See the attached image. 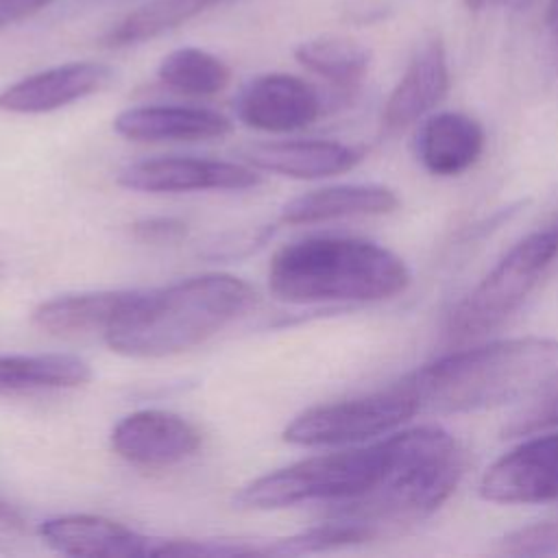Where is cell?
<instances>
[{
	"instance_id": "cb8c5ba5",
	"label": "cell",
	"mask_w": 558,
	"mask_h": 558,
	"mask_svg": "<svg viewBox=\"0 0 558 558\" xmlns=\"http://www.w3.org/2000/svg\"><path fill=\"white\" fill-rule=\"evenodd\" d=\"M375 536V527L360 521H347V519H333L329 523H320L314 527H307L303 532H296L292 536L279 538L264 549V556H301V554H316V551H329L338 547L360 545Z\"/></svg>"
},
{
	"instance_id": "f546056e",
	"label": "cell",
	"mask_w": 558,
	"mask_h": 558,
	"mask_svg": "<svg viewBox=\"0 0 558 558\" xmlns=\"http://www.w3.org/2000/svg\"><path fill=\"white\" fill-rule=\"evenodd\" d=\"M545 22H547V33H549L551 48H554V52L558 57V0H547Z\"/></svg>"
},
{
	"instance_id": "ffe728a7",
	"label": "cell",
	"mask_w": 558,
	"mask_h": 558,
	"mask_svg": "<svg viewBox=\"0 0 558 558\" xmlns=\"http://www.w3.org/2000/svg\"><path fill=\"white\" fill-rule=\"evenodd\" d=\"M92 379V366L72 353L0 355V395L76 388Z\"/></svg>"
},
{
	"instance_id": "44dd1931",
	"label": "cell",
	"mask_w": 558,
	"mask_h": 558,
	"mask_svg": "<svg viewBox=\"0 0 558 558\" xmlns=\"http://www.w3.org/2000/svg\"><path fill=\"white\" fill-rule=\"evenodd\" d=\"M220 2L222 0H148L118 20L102 35V44L109 48H126L150 41L187 24Z\"/></svg>"
},
{
	"instance_id": "7a4b0ae2",
	"label": "cell",
	"mask_w": 558,
	"mask_h": 558,
	"mask_svg": "<svg viewBox=\"0 0 558 558\" xmlns=\"http://www.w3.org/2000/svg\"><path fill=\"white\" fill-rule=\"evenodd\" d=\"M421 408L473 412L558 386L556 338H508L442 355L405 375Z\"/></svg>"
},
{
	"instance_id": "2e32d148",
	"label": "cell",
	"mask_w": 558,
	"mask_h": 558,
	"mask_svg": "<svg viewBox=\"0 0 558 558\" xmlns=\"http://www.w3.org/2000/svg\"><path fill=\"white\" fill-rule=\"evenodd\" d=\"M246 161L257 170L290 179H323L355 168L362 150L331 140H288L251 146Z\"/></svg>"
},
{
	"instance_id": "d4e9b609",
	"label": "cell",
	"mask_w": 558,
	"mask_h": 558,
	"mask_svg": "<svg viewBox=\"0 0 558 558\" xmlns=\"http://www.w3.org/2000/svg\"><path fill=\"white\" fill-rule=\"evenodd\" d=\"M501 556H558V521H543L519 527L497 541Z\"/></svg>"
},
{
	"instance_id": "7402d4cb",
	"label": "cell",
	"mask_w": 558,
	"mask_h": 558,
	"mask_svg": "<svg viewBox=\"0 0 558 558\" xmlns=\"http://www.w3.org/2000/svg\"><path fill=\"white\" fill-rule=\"evenodd\" d=\"M294 59L325 81L349 89L366 76L371 50L351 37L320 35L301 41L294 48Z\"/></svg>"
},
{
	"instance_id": "5b68a950",
	"label": "cell",
	"mask_w": 558,
	"mask_h": 558,
	"mask_svg": "<svg viewBox=\"0 0 558 558\" xmlns=\"http://www.w3.org/2000/svg\"><path fill=\"white\" fill-rule=\"evenodd\" d=\"M464 471V451L449 432L401 466L384 486L366 497L338 504L333 519L377 525L381 521H416L440 508Z\"/></svg>"
},
{
	"instance_id": "603a6c76",
	"label": "cell",
	"mask_w": 558,
	"mask_h": 558,
	"mask_svg": "<svg viewBox=\"0 0 558 558\" xmlns=\"http://www.w3.org/2000/svg\"><path fill=\"white\" fill-rule=\"evenodd\" d=\"M157 78L161 85L177 94L207 98L220 94L229 85L231 70L209 50L183 46L161 57L157 65Z\"/></svg>"
},
{
	"instance_id": "f1b7e54d",
	"label": "cell",
	"mask_w": 558,
	"mask_h": 558,
	"mask_svg": "<svg viewBox=\"0 0 558 558\" xmlns=\"http://www.w3.org/2000/svg\"><path fill=\"white\" fill-rule=\"evenodd\" d=\"M0 525L7 530H13V532H22L26 525L20 510L15 506H11L9 501H4L2 497H0Z\"/></svg>"
},
{
	"instance_id": "3957f363",
	"label": "cell",
	"mask_w": 558,
	"mask_h": 558,
	"mask_svg": "<svg viewBox=\"0 0 558 558\" xmlns=\"http://www.w3.org/2000/svg\"><path fill=\"white\" fill-rule=\"evenodd\" d=\"M440 427H412L362 447L303 458L244 484L233 504L242 510H279L305 501L333 506L371 495L425 451Z\"/></svg>"
},
{
	"instance_id": "4fadbf2b",
	"label": "cell",
	"mask_w": 558,
	"mask_h": 558,
	"mask_svg": "<svg viewBox=\"0 0 558 558\" xmlns=\"http://www.w3.org/2000/svg\"><path fill=\"white\" fill-rule=\"evenodd\" d=\"M37 534L52 551L81 558H144L155 545V538L100 514L50 517Z\"/></svg>"
},
{
	"instance_id": "d6986e66",
	"label": "cell",
	"mask_w": 558,
	"mask_h": 558,
	"mask_svg": "<svg viewBox=\"0 0 558 558\" xmlns=\"http://www.w3.org/2000/svg\"><path fill=\"white\" fill-rule=\"evenodd\" d=\"M135 290H98L63 294L41 301L31 318L33 323L54 336H74L89 331H107L118 318Z\"/></svg>"
},
{
	"instance_id": "30bf717a",
	"label": "cell",
	"mask_w": 558,
	"mask_h": 558,
	"mask_svg": "<svg viewBox=\"0 0 558 558\" xmlns=\"http://www.w3.org/2000/svg\"><path fill=\"white\" fill-rule=\"evenodd\" d=\"M203 434L187 418L168 410H137L111 429V449L129 464L163 469L194 456Z\"/></svg>"
},
{
	"instance_id": "8992f818",
	"label": "cell",
	"mask_w": 558,
	"mask_h": 558,
	"mask_svg": "<svg viewBox=\"0 0 558 558\" xmlns=\"http://www.w3.org/2000/svg\"><path fill=\"white\" fill-rule=\"evenodd\" d=\"M556 257L558 225H549L519 240L453 307L447 333L456 340H464L501 325L525 301Z\"/></svg>"
},
{
	"instance_id": "ba28073f",
	"label": "cell",
	"mask_w": 558,
	"mask_h": 558,
	"mask_svg": "<svg viewBox=\"0 0 558 558\" xmlns=\"http://www.w3.org/2000/svg\"><path fill=\"white\" fill-rule=\"evenodd\" d=\"M480 495L493 504H543L558 499V432L512 447L482 475Z\"/></svg>"
},
{
	"instance_id": "8fae6325",
	"label": "cell",
	"mask_w": 558,
	"mask_h": 558,
	"mask_svg": "<svg viewBox=\"0 0 558 558\" xmlns=\"http://www.w3.org/2000/svg\"><path fill=\"white\" fill-rule=\"evenodd\" d=\"M320 109L323 102L314 85L286 72L259 74L235 96L238 120L266 133L305 129L320 116Z\"/></svg>"
},
{
	"instance_id": "484cf974",
	"label": "cell",
	"mask_w": 558,
	"mask_h": 558,
	"mask_svg": "<svg viewBox=\"0 0 558 558\" xmlns=\"http://www.w3.org/2000/svg\"><path fill=\"white\" fill-rule=\"evenodd\" d=\"M558 427V386L541 395L538 401L510 418L504 436H530Z\"/></svg>"
},
{
	"instance_id": "7c38bea8",
	"label": "cell",
	"mask_w": 558,
	"mask_h": 558,
	"mask_svg": "<svg viewBox=\"0 0 558 558\" xmlns=\"http://www.w3.org/2000/svg\"><path fill=\"white\" fill-rule=\"evenodd\" d=\"M116 70L102 61H68L52 65L0 89V111L50 113L109 87Z\"/></svg>"
},
{
	"instance_id": "e0dca14e",
	"label": "cell",
	"mask_w": 558,
	"mask_h": 558,
	"mask_svg": "<svg viewBox=\"0 0 558 558\" xmlns=\"http://www.w3.org/2000/svg\"><path fill=\"white\" fill-rule=\"evenodd\" d=\"M484 142V129L477 120L460 111H442L421 124L414 146L427 172L453 177L480 159Z\"/></svg>"
},
{
	"instance_id": "4316f807",
	"label": "cell",
	"mask_w": 558,
	"mask_h": 558,
	"mask_svg": "<svg viewBox=\"0 0 558 558\" xmlns=\"http://www.w3.org/2000/svg\"><path fill=\"white\" fill-rule=\"evenodd\" d=\"M131 233L140 242L148 244H170L187 233V225L179 218L172 216H153V218H142L131 225Z\"/></svg>"
},
{
	"instance_id": "ac0fdd59",
	"label": "cell",
	"mask_w": 558,
	"mask_h": 558,
	"mask_svg": "<svg viewBox=\"0 0 558 558\" xmlns=\"http://www.w3.org/2000/svg\"><path fill=\"white\" fill-rule=\"evenodd\" d=\"M399 207V196L377 183H344L318 187L290 198L279 214L286 225H312L351 216H384Z\"/></svg>"
},
{
	"instance_id": "52a82bcc",
	"label": "cell",
	"mask_w": 558,
	"mask_h": 558,
	"mask_svg": "<svg viewBox=\"0 0 558 558\" xmlns=\"http://www.w3.org/2000/svg\"><path fill=\"white\" fill-rule=\"evenodd\" d=\"M421 410V401L408 377L353 399L320 403L296 414L281 438L301 447L353 445L381 436Z\"/></svg>"
},
{
	"instance_id": "9c48e42d",
	"label": "cell",
	"mask_w": 558,
	"mask_h": 558,
	"mask_svg": "<svg viewBox=\"0 0 558 558\" xmlns=\"http://www.w3.org/2000/svg\"><path fill=\"white\" fill-rule=\"evenodd\" d=\"M118 185L135 192L150 194H179L201 190H248L262 183L255 168L203 159V157H155L124 166L118 177Z\"/></svg>"
},
{
	"instance_id": "4dcf8cb0",
	"label": "cell",
	"mask_w": 558,
	"mask_h": 558,
	"mask_svg": "<svg viewBox=\"0 0 558 558\" xmlns=\"http://www.w3.org/2000/svg\"><path fill=\"white\" fill-rule=\"evenodd\" d=\"M497 2L510 11H530L538 0H497Z\"/></svg>"
},
{
	"instance_id": "1f68e13d",
	"label": "cell",
	"mask_w": 558,
	"mask_h": 558,
	"mask_svg": "<svg viewBox=\"0 0 558 558\" xmlns=\"http://www.w3.org/2000/svg\"><path fill=\"white\" fill-rule=\"evenodd\" d=\"M464 4H466V9H471V11H480V9L486 4V0H464Z\"/></svg>"
},
{
	"instance_id": "9a60e30c",
	"label": "cell",
	"mask_w": 558,
	"mask_h": 558,
	"mask_svg": "<svg viewBox=\"0 0 558 558\" xmlns=\"http://www.w3.org/2000/svg\"><path fill=\"white\" fill-rule=\"evenodd\" d=\"M447 89V52L442 41L432 37L414 50L410 63L405 65V72L390 92L384 105V124L390 131L410 126L412 122L429 113L445 98Z\"/></svg>"
},
{
	"instance_id": "83f0119b",
	"label": "cell",
	"mask_w": 558,
	"mask_h": 558,
	"mask_svg": "<svg viewBox=\"0 0 558 558\" xmlns=\"http://www.w3.org/2000/svg\"><path fill=\"white\" fill-rule=\"evenodd\" d=\"M54 2L57 0H0V31L37 15Z\"/></svg>"
},
{
	"instance_id": "6da1fadb",
	"label": "cell",
	"mask_w": 558,
	"mask_h": 558,
	"mask_svg": "<svg viewBox=\"0 0 558 558\" xmlns=\"http://www.w3.org/2000/svg\"><path fill=\"white\" fill-rule=\"evenodd\" d=\"M255 301V290L229 272H205L155 290H135L105 342L126 357H170L203 344Z\"/></svg>"
},
{
	"instance_id": "5bb4252c",
	"label": "cell",
	"mask_w": 558,
	"mask_h": 558,
	"mask_svg": "<svg viewBox=\"0 0 558 558\" xmlns=\"http://www.w3.org/2000/svg\"><path fill=\"white\" fill-rule=\"evenodd\" d=\"M113 131L133 142H198L231 131L227 116L185 105H140L113 118Z\"/></svg>"
},
{
	"instance_id": "277c9868",
	"label": "cell",
	"mask_w": 558,
	"mask_h": 558,
	"mask_svg": "<svg viewBox=\"0 0 558 558\" xmlns=\"http://www.w3.org/2000/svg\"><path fill=\"white\" fill-rule=\"evenodd\" d=\"M410 283L405 262L386 246L347 235H312L281 246L268 266L270 292L296 305L368 303Z\"/></svg>"
}]
</instances>
